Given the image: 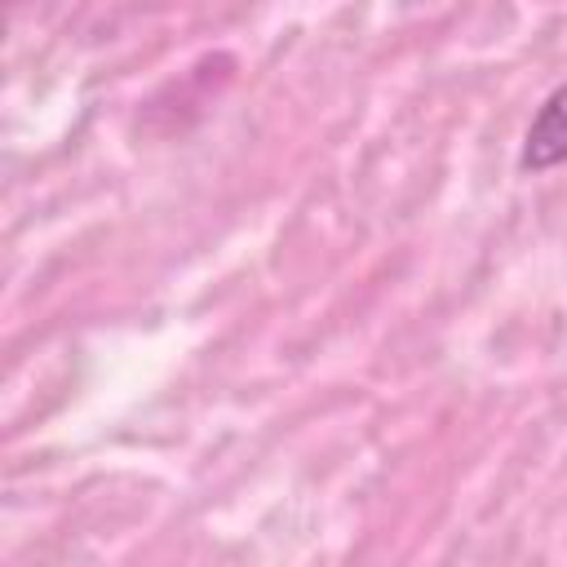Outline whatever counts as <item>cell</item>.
I'll use <instances>...</instances> for the list:
<instances>
[{"label":"cell","mask_w":567,"mask_h":567,"mask_svg":"<svg viewBox=\"0 0 567 567\" xmlns=\"http://www.w3.org/2000/svg\"><path fill=\"white\" fill-rule=\"evenodd\" d=\"M563 159H567V80L540 102L536 120L527 124L518 168H523V173H549V168H558Z\"/></svg>","instance_id":"1"}]
</instances>
